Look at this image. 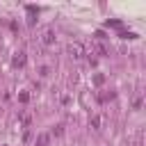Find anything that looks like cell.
I'll use <instances>...</instances> for the list:
<instances>
[{"label": "cell", "mask_w": 146, "mask_h": 146, "mask_svg": "<svg viewBox=\"0 0 146 146\" xmlns=\"http://www.w3.org/2000/svg\"><path fill=\"white\" fill-rule=\"evenodd\" d=\"M68 52H71L73 59H80V57H82V46H80V43H71V46H68Z\"/></svg>", "instance_id": "cell-1"}, {"label": "cell", "mask_w": 146, "mask_h": 146, "mask_svg": "<svg viewBox=\"0 0 146 146\" xmlns=\"http://www.w3.org/2000/svg\"><path fill=\"white\" fill-rule=\"evenodd\" d=\"M55 41V32L52 30H46V34H43V43H52Z\"/></svg>", "instance_id": "cell-2"}, {"label": "cell", "mask_w": 146, "mask_h": 146, "mask_svg": "<svg viewBox=\"0 0 146 146\" xmlns=\"http://www.w3.org/2000/svg\"><path fill=\"white\" fill-rule=\"evenodd\" d=\"M23 64H25V55H23V52H18V55L14 57V66H23Z\"/></svg>", "instance_id": "cell-3"}, {"label": "cell", "mask_w": 146, "mask_h": 146, "mask_svg": "<svg viewBox=\"0 0 146 146\" xmlns=\"http://www.w3.org/2000/svg\"><path fill=\"white\" fill-rule=\"evenodd\" d=\"M46 144H48V135H46V132H41V135L36 137V146H46Z\"/></svg>", "instance_id": "cell-4"}, {"label": "cell", "mask_w": 146, "mask_h": 146, "mask_svg": "<svg viewBox=\"0 0 146 146\" xmlns=\"http://www.w3.org/2000/svg\"><path fill=\"white\" fill-rule=\"evenodd\" d=\"M121 39H137L135 32H121Z\"/></svg>", "instance_id": "cell-5"}, {"label": "cell", "mask_w": 146, "mask_h": 146, "mask_svg": "<svg viewBox=\"0 0 146 146\" xmlns=\"http://www.w3.org/2000/svg\"><path fill=\"white\" fill-rule=\"evenodd\" d=\"M107 27H121V21H107Z\"/></svg>", "instance_id": "cell-6"}, {"label": "cell", "mask_w": 146, "mask_h": 146, "mask_svg": "<svg viewBox=\"0 0 146 146\" xmlns=\"http://www.w3.org/2000/svg\"><path fill=\"white\" fill-rule=\"evenodd\" d=\"M91 125L98 130V125H100V119H98V116H94V119H91Z\"/></svg>", "instance_id": "cell-7"}, {"label": "cell", "mask_w": 146, "mask_h": 146, "mask_svg": "<svg viewBox=\"0 0 146 146\" xmlns=\"http://www.w3.org/2000/svg\"><path fill=\"white\" fill-rule=\"evenodd\" d=\"M62 132H64V125H57V128H55V130H52V135H57V137H59V135H62Z\"/></svg>", "instance_id": "cell-8"}, {"label": "cell", "mask_w": 146, "mask_h": 146, "mask_svg": "<svg viewBox=\"0 0 146 146\" xmlns=\"http://www.w3.org/2000/svg\"><path fill=\"white\" fill-rule=\"evenodd\" d=\"M18 98H21V103H27V100H30V96H27V94H21Z\"/></svg>", "instance_id": "cell-9"}]
</instances>
